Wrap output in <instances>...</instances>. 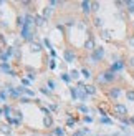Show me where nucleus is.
Segmentation results:
<instances>
[{
  "instance_id": "f257e3e1",
  "label": "nucleus",
  "mask_w": 134,
  "mask_h": 136,
  "mask_svg": "<svg viewBox=\"0 0 134 136\" xmlns=\"http://www.w3.org/2000/svg\"><path fill=\"white\" fill-rule=\"evenodd\" d=\"M114 111H116L117 114H128V109H126V106H123V105H116V106H114Z\"/></svg>"
},
{
  "instance_id": "f03ea898",
  "label": "nucleus",
  "mask_w": 134,
  "mask_h": 136,
  "mask_svg": "<svg viewBox=\"0 0 134 136\" xmlns=\"http://www.w3.org/2000/svg\"><path fill=\"white\" fill-rule=\"evenodd\" d=\"M103 55H104V50H103V48H98L95 52V55H93V60H99Z\"/></svg>"
},
{
  "instance_id": "7ed1b4c3",
  "label": "nucleus",
  "mask_w": 134,
  "mask_h": 136,
  "mask_svg": "<svg viewBox=\"0 0 134 136\" xmlns=\"http://www.w3.org/2000/svg\"><path fill=\"white\" fill-rule=\"evenodd\" d=\"M65 58H66V61H73V60H75V53L66 52V53H65Z\"/></svg>"
},
{
  "instance_id": "20e7f679",
  "label": "nucleus",
  "mask_w": 134,
  "mask_h": 136,
  "mask_svg": "<svg viewBox=\"0 0 134 136\" xmlns=\"http://www.w3.org/2000/svg\"><path fill=\"white\" fill-rule=\"evenodd\" d=\"M86 48H88V50H93V48H95V40H93V38H89L88 42H86Z\"/></svg>"
},
{
  "instance_id": "39448f33",
  "label": "nucleus",
  "mask_w": 134,
  "mask_h": 136,
  "mask_svg": "<svg viewBox=\"0 0 134 136\" xmlns=\"http://www.w3.org/2000/svg\"><path fill=\"white\" fill-rule=\"evenodd\" d=\"M81 7H83V10L86 12V13L91 10V8H89V7H91V3H89V2H83V3H81Z\"/></svg>"
},
{
  "instance_id": "423d86ee",
  "label": "nucleus",
  "mask_w": 134,
  "mask_h": 136,
  "mask_svg": "<svg viewBox=\"0 0 134 136\" xmlns=\"http://www.w3.org/2000/svg\"><path fill=\"white\" fill-rule=\"evenodd\" d=\"M43 123H45V126H51V123H53V121H51V118H50V116H45Z\"/></svg>"
},
{
  "instance_id": "0eeeda50",
  "label": "nucleus",
  "mask_w": 134,
  "mask_h": 136,
  "mask_svg": "<svg viewBox=\"0 0 134 136\" xmlns=\"http://www.w3.org/2000/svg\"><path fill=\"white\" fill-rule=\"evenodd\" d=\"M126 5H128V7H129L128 10H129V12H131V13H134V2H126Z\"/></svg>"
},
{
  "instance_id": "6e6552de",
  "label": "nucleus",
  "mask_w": 134,
  "mask_h": 136,
  "mask_svg": "<svg viewBox=\"0 0 134 136\" xmlns=\"http://www.w3.org/2000/svg\"><path fill=\"white\" fill-rule=\"evenodd\" d=\"M126 96H128V100H129V101H134V91H133V90L126 93Z\"/></svg>"
},
{
  "instance_id": "1a4fd4ad",
  "label": "nucleus",
  "mask_w": 134,
  "mask_h": 136,
  "mask_svg": "<svg viewBox=\"0 0 134 136\" xmlns=\"http://www.w3.org/2000/svg\"><path fill=\"white\" fill-rule=\"evenodd\" d=\"M45 23V17H37V25H43Z\"/></svg>"
},
{
  "instance_id": "9d476101",
  "label": "nucleus",
  "mask_w": 134,
  "mask_h": 136,
  "mask_svg": "<svg viewBox=\"0 0 134 136\" xmlns=\"http://www.w3.org/2000/svg\"><path fill=\"white\" fill-rule=\"evenodd\" d=\"M121 68H123V63H121V61L114 63V66H113V70H121Z\"/></svg>"
},
{
  "instance_id": "9b49d317",
  "label": "nucleus",
  "mask_w": 134,
  "mask_h": 136,
  "mask_svg": "<svg viewBox=\"0 0 134 136\" xmlns=\"http://www.w3.org/2000/svg\"><path fill=\"white\" fill-rule=\"evenodd\" d=\"M32 52H40V45L38 43H32Z\"/></svg>"
},
{
  "instance_id": "f8f14e48",
  "label": "nucleus",
  "mask_w": 134,
  "mask_h": 136,
  "mask_svg": "<svg viewBox=\"0 0 134 136\" xmlns=\"http://www.w3.org/2000/svg\"><path fill=\"white\" fill-rule=\"evenodd\" d=\"M113 78H114V73H111V71H108L104 76V80H113Z\"/></svg>"
},
{
  "instance_id": "ddd939ff",
  "label": "nucleus",
  "mask_w": 134,
  "mask_h": 136,
  "mask_svg": "<svg viewBox=\"0 0 134 136\" xmlns=\"http://www.w3.org/2000/svg\"><path fill=\"white\" fill-rule=\"evenodd\" d=\"M111 96H114V98H117V96H119V90H117V88H114V90L111 91Z\"/></svg>"
},
{
  "instance_id": "4468645a",
  "label": "nucleus",
  "mask_w": 134,
  "mask_h": 136,
  "mask_svg": "<svg viewBox=\"0 0 134 136\" xmlns=\"http://www.w3.org/2000/svg\"><path fill=\"white\" fill-rule=\"evenodd\" d=\"M91 7H93L91 10H98V8H99V3H98V2H93V3H91Z\"/></svg>"
},
{
  "instance_id": "2eb2a0df",
  "label": "nucleus",
  "mask_w": 134,
  "mask_h": 136,
  "mask_svg": "<svg viewBox=\"0 0 134 136\" xmlns=\"http://www.w3.org/2000/svg\"><path fill=\"white\" fill-rule=\"evenodd\" d=\"M86 91H88V93H91V95H93V93H95L96 90H95V86H86Z\"/></svg>"
},
{
  "instance_id": "dca6fc26",
  "label": "nucleus",
  "mask_w": 134,
  "mask_h": 136,
  "mask_svg": "<svg viewBox=\"0 0 134 136\" xmlns=\"http://www.w3.org/2000/svg\"><path fill=\"white\" fill-rule=\"evenodd\" d=\"M101 23H103V20H101V18H95V25H96V27H99Z\"/></svg>"
},
{
  "instance_id": "f3484780",
  "label": "nucleus",
  "mask_w": 134,
  "mask_h": 136,
  "mask_svg": "<svg viewBox=\"0 0 134 136\" xmlns=\"http://www.w3.org/2000/svg\"><path fill=\"white\" fill-rule=\"evenodd\" d=\"M83 75L86 76V78H89V76H91V73H89V70H86V68H84V70H83Z\"/></svg>"
},
{
  "instance_id": "a211bd4d",
  "label": "nucleus",
  "mask_w": 134,
  "mask_h": 136,
  "mask_svg": "<svg viewBox=\"0 0 134 136\" xmlns=\"http://www.w3.org/2000/svg\"><path fill=\"white\" fill-rule=\"evenodd\" d=\"M0 131H2V133H8V126H2Z\"/></svg>"
},
{
  "instance_id": "6ab92c4d",
  "label": "nucleus",
  "mask_w": 134,
  "mask_h": 136,
  "mask_svg": "<svg viewBox=\"0 0 134 136\" xmlns=\"http://www.w3.org/2000/svg\"><path fill=\"white\" fill-rule=\"evenodd\" d=\"M50 8H45V12H43V13H45V17H48V15H50Z\"/></svg>"
},
{
  "instance_id": "aec40b11",
  "label": "nucleus",
  "mask_w": 134,
  "mask_h": 136,
  "mask_svg": "<svg viewBox=\"0 0 134 136\" xmlns=\"http://www.w3.org/2000/svg\"><path fill=\"white\" fill-rule=\"evenodd\" d=\"M131 65L134 66V56H133V58H131Z\"/></svg>"
},
{
  "instance_id": "412c9836",
  "label": "nucleus",
  "mask_w": 134,
  "mask_h": 136,
  "mask_svg": "<svg viewBox=\"0 0 134 136\" xmlns=\"http://www.w3.org/2000/svg\"><path fill=\"white\" fill-rule=\"evenodd\" d=\"M131 45H134V38H131Z\"/></svg>"
},
{
  "instance_id": "4be33fe9",
  "label": "nucleus",
  "mask_w": 134,
  "mask_h": 136,
  "mask_svg": "<svg viewBox=\"0 0 134 136\" xmlns=\"http://www.w3.org/2000/svg\"><path fill=\"white\" fill-rule=\"evenodd\" d=\"M131 121H133V123H134V118H131Z\"/></svg>"
}]
</instances>
